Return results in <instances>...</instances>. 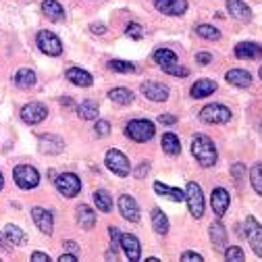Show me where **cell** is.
<instances>
[{
  "mask_svg": "<svg viewBox=\"0 0 262 262\" xmlns=\"http://www.w3.org/2000/svg\"><path fill=\"white\" fill-rule=\"evenodd\" d=\"M191 152H193V158L200 162V167L204 169H210L216 165V146L212 144V140L204 134H195V138L191 140Z\"/></svg>",
  "mask_w": 262,
  "mask_h": 262,
  "instance_id": "1",
  "label": "cell"
},
{
  "mask_svg": "<svg viewBox=\"0 0 262 262\" xmlns=\"http://www.w3.org/2000/svg\"><path fill=\"white\" fill-rule=\"evenodd\" d=\"M154 62L158 64V67H162L165 73H169L173 77H187L189 75V69L179 67L177 64V54L171 48H158L154 52Z\"/></svg>",
  "mask_w": 262,
  "mask_h": 262,
  "instance_id": "2",
  "label": "cell"
},
{
  "mask_svg": "<svg viewBox=\"0 0 262 262\" xmlns=\"http://www.w3.org/2000/svg\"><path fill=\"white\" fill-rule=\"evenodd\" d=\"M125 134H127L129 140H134L138 144L150 142L152 136H154V123H150L148 119H136L125 127Z\"/></svg>",
  "mask_w": 262,
  "mask_h": 262,
  "instance_id": "3",
  "label": "cell"
},
{
  "mask_svg": "<svg viewBox=\"0 0 262 262\" xmlns=\"http://www.w3.org/2000/svg\"><path fill=\"white\" fill-rule=\"evenodd\" d=\"M185 202H187L189 214L193 219H202V214H204V193H202V187L195 181H189L187 187H185Z\"/></svg>",
  "mask_w": 262,
  "mask_h": 262,
  "instance_id": "4",
  "label": "cell"
},
{
  "mask_svg": "<svg viewBox=\"0 0 262 262\" xmlns=\"http://www.w3.org/2000/svg\"><path fill=\"white\" fill-rule=\"evenodd\" d=\"M242 237H246L248 244L252 246L254 254L258 258H262V225L254 216H248L244 221V235Z\"/></svg>",
  "mask_w": 262,
  "mask_h": 262,
  "instance_id": "5",
  "label": "cell"
},
{
  "mask_svg": "<svg viewBox=\"0 0 262 262\" xmlns=\"http://www.w3.org/2000/svg\"><path fill=\"white\" fill-rule=\"evenodd\" d=\"M104 162H106V169H108V171H113V173H115V175H119V177H127V175L131 173L129 158H127L121 150H108V152H106Z\"/></svg>",
  "mask_w": 262,
  "mask_h": 262,
  "instance_id": "6",
  "label": "cell"
},
{
  "mask_svg": "<svg viewBox=\"0 0 262 262\" xmlns=\"http://www.w3.org/2000/svg\"><path fill=\"white\" fill-rule=\"evenodd\" d=\"M13 175H15V183H17L21 189H34V187H38V183H40V173H38L34 167H29V165H19V167H15Z\"/></svg>",
  "mask_w": 262,
  "mask_h": 262,
  "instance_id": "7",
  "label": "cell"
},
{
  "mask_svg": "<svg viewBox=\"0 0 262 262\" xmlns=\"http://www.w3.org/2000/svg\"><path fill=\"white\" fill-rule=\"evenodd\" d=\"M54 185H56V189L64 195V198H75V195L81 191V181H79V177L73 175V173H62V175H58V177L54 179Z\"/></svg>",
  "mask_w": 262,
  "mask_h": 262,
  "instance_id": "8",
  "label": "cell"
},
{
  "mask_svg": "<svg viewBox=\"0 0 262 262\" xmlns=\"http://www.w3.org/2000/svg\"><path fill=\"white\" fill-rule=\"evenodd\" d=\"M200 119L204 123H210V125H223L231 119V111L223 104H208L200 111Z\"/></svg>",
  "mask_w": 262,
  "mask_h": 262,
  "instance_id": "9",
  "label": "cell"
},
{
  "mask_svg": "<svg viewBox=\"0 0 262 262\" xmlns=\"http://www.w3.org/2000/svg\"><path fill=\"white\" fill-rule=\"evenodd\" d=\"M36 42H38V48H40L44 54H48V56H58V54H62V42H60V38H58L56 34H52V31H40L38 38H36Z\"/></svg>",
  "mask_w": 262,
  "mask_h": 262,
  "instance_id": "10",
  "label": "cell"
},
{
  "mask_svg": "<svg viewBox=\"0 0 262 262\" xmlns=\"http://www.w3.org/2000/svg\"><path fill=\"white\" fill-rule=\"evenodd\" d=\"M48 117V108L42 102H29L21 108V119L27 125H38Z\"/></svg>",
  "mask_w": 262,
  "mask_h": 262,
  "instance_id": "11",
  "label": "cell"
},
{
  "mask_svg": "<svg viewBox=\"0 0 262 262\" xmlns=\"http://www.w3.org/2000/svg\"><path fill=\"white\" fill-rule=\"evenodd\" d=\"M31 219H34L36 227L40 229V231L44 235H52V229H54V219H52V212L46 210V208H31Z\"/></svg>",
  "mask_w": 262,
  "mask_h": 262,
  "instance_id": "12",
  "label": "cell"
},
{
  "mask_svg": "<svg viewBox=\"0 0 262 262\" xmlns=\"http://www.w3.org/2000/svg\"><path fill=\"white\" fill-rule=\"evenodd\" d=\"M140 90H142V94L148 98V100H152V102H165L169 98L167 85H162L158 81H144Z\"/></svg>",
  "mask_w": 262,
  "mask_h": 262,
  "instance_id": "13",
  "label": "cell"
},
{
  "mask_svg": "<svg viewBox=\"0 0 262 262\" xmlns=\"http://www.w3.org/2000/svg\"><path fill=\"white\" fill-rule=\"evenodd\" d=\"M121 250L125 252L127 260H131V262H138L142 258V246H140L138 237L131 233H121Z\"/></svg>",
  "mask_w": 262,
  "mask_h": 262,
  "instance_id": "14",
  "label": "cell"
},
{
  "mask_svg": "<svg viewBox=\"0 0 262 262\" xmlns=\"http://www.w3.org/2000/svg\"><path fill=\"white\" fill-rule=\"evenodd\" d=\"M156 11H160L162 15L169 17H179L187 11V3L185 0H154Z\"/></svg>",
  "mask_w": 262,
  "mask_h": 262,
  "instance_id": "15",
  "label": "cell"
},
{
  "mask_svg": "<svg viewBox=\"0 0 262 262\" xmlns=\"http://www.w3.org/2000/svg\"><path fill=\"white\" fill-rule=\"evenodd\" d=\"M119 210H121L123 219H127V221H131V223H138V221H140V206H138V202L131 198V195H127V193H123L121 198H119Z\"/></svg>",
  "mask_w": 262,
  "mask_h": 262,
  "instance_id": "16",
  "label": "cell"
},
{
  "mask_svg": "<svg viewBox=\"0 0 262 262\" xmlns=\"http://www.w3.org/2000/svg\"><path fill=\"white\" fill-rule=\"evenodd\" d=\"M38 144H40V152L52 154V156L54 154H60L62 148H64V142L58 136H54V134H42L40 140H38Z\"/></svg>",
  "mask_w": 262,
  "mask_h": 262,
  "instance_id": "17",
  "label": "cell"
},
{
  "mask_svg": "<svg viewBox=\"0 0 262 262\" xmlns=\"http://www.w3.org/2000/svg\"><path fill=\"white\" fill-rule=\"evenodd\" d=\"M227 11L237 21H244V23L252 21V11H250V7H246V3H242V0H227Z\"/></svg>",
  "mask_w": 262,
  "mask_h": 262,
  "instance_id": "18",
  "label": "cell"
},
{
  "mask_svg": "<svg viewBox=\"0 0 262 262\" xmlns=\"http://www.w3.org/2000/svg\"><path fill=\"white\" fill-rule=\"evenodd\" d=\"M229 202H231V198H229V191H227V189L216 187V189L212 191V210H214V214H216L219 219L227 212Z\"/></svg>",
  "mask_w": 262,
  "mask_h": 262,
  "instance_id": "19",
  "label": "cell"
},
{
  "mask_svg": "<svg viewBox=\"0 0 262 262\" xmlns=\"http://www.w3.org/2000/svg\"><path fill=\"white\" fill-rule=\"evenodd\" d=\"M214 92H216V81H212V79H198L191 85L189 96L195 98V100H200V98H206V96H210Z\"/></svg>",
  "mask_w": 262,
  "mask_h": 262,
  "instance_id": "20",
  "label": "cell"
},
{
  "mask_svg": "<svg viewBox=\"0 0 262 262\" xmlns=\"http://www.w3.org/2000/svg\"><path fill=\"white\" fill-rule=\"evenodd\" d=\"M64 77H67L73 85H79V88H90V85L94 83V77H92L85 69H79V67H71V69H67Z\"/></svg>",
  "mask_w": 262,
  "mask_h": 262,
  "instance_id": "21",
  "label": "cell"
},
{
  "mask_svg": "<svg viewBox=\"0 0 262 262\" xmlns=\"http://www.w3.org/2000/svg\"><path fill=\"white\" fill-rule=\"evenodd\" d=\"M154 191L158 195H165V198H169L171 202H183L185 200V191H181L179 187H171V185L162 183V181H154Z\"/></svg>",
  "mask_w": 262,
  "mask_h": 262,
  "instance_id": "22",
  "label": "cell"
},
{
  "mask_svg": "<svg viewBox=\"0 0 262 262\" xmlns=\"http://www.w3.org/2000/svg\"><path fill=\"white\" fill-rule=\"evenodd\" d=\"M235 56L237 58H246V60H252V58H258L262 54V46L254 44V42H242L233 48Z\"/></svg>",
  "mask_w": 262,
  "mask_h": 262,
  "instance_id": "23",
  "label": "cell"
},
{
  "mask_svg": "<svg viewBox=\"0 0 262 262\" xmlns=\"http://www.w3.org/2000/svg\"><path fill=\"white\" fill-rule=\"evenodd\" d=\"M225 79L231 83V85H235V88H248V85H252V75L246 69H231V71H227Z\"/></svg>",
  "mask_w": 262,
  "mask_h": 262,
  "instance_id": "24",
  "label": "cell"
},
{
  "mask_svg": "<svg viewBox=\"0 0 262 262\" xmlns=\"http://www.w3.org/2000/svg\"><path fill=\"white\" fill-rule=\"evenodd\" d=\"M42 11L50 21H62L64 19V11L58 0H42Z\"/></svg>",
  "mask_w": 262,
  "mask_h": 262,
  "instance_id": "25",
  "label": "cell"
},
{
  "mask_svg": "<svg viewBox=\"0 0 262 262\" xmlns=\"http://www.w3.org/2000/svg\"><path fill=\"white\" fill-rule=\"evenodd\" d=\"M152 227H154V231L158 235H167L169 233V219H167V214L162 212L160 208L152 210Z\"/></svg>",
  "mask_w": 262,
  "mask_h": 262,
  "instance_id": "26",
  "label": "cell"
},
{
  "mask_svg": "<svg viewBox=\"0 0 262 262\" xmlns=\"http://www.w3.org/2000/svg\"><path fill=\"white\" fill-rule=\"evenodd\" d=\"M160 146H162V150H165L169 156H177V154L181 152V142H179V138H177L175 134H171V131L162 136Z\"/></svg>",
  "mask_w": 262,
  "mask_h": 262,
  "instance_id": "27",
  "label": "cell"
},
{
  "mask_svg": "<svg viewBox=\"0 0 262 262\" xmlns=\"http://www.w3.org/2000/svg\"><path fill=\"white\" fill-rule=\"evenodd\" d=\"M94 204H96L98 210L111 212L113 210V198H111V193L106 189H96L94 191Z\"/></svg>",
  "mask_w": 262,
  "mask_h": 262,
  "instance_id": "28",
  "label": "cell"
},
{
  "mask_svg": "<svg viewBox=\"0 0 262 262\" xmlns=\"http://www.w3.org/2000/svg\"><path fill=\"white\" fill-rule=\"evenodd\" d=\"M75 111H77L79 119H83V121H94V119H98V113H100V108H98V104H96L94 100L81 102Z\"/></svg>",
  "mask_w": 262,
  "mask_h": 262,
  "instance_id": "29",
  "label": "cell"
},
{
  "mask_svg": "<svg viewBox=\"0 0 262 262\" xmlns=\"http://www.w3.org/2000/svg\"><path fill=\"white\" fill-rule=\"evenodd\" d=\"M36 83V73L31 69H19L17 75H15V85L21 88V90H27Z\"/></svg>",
  "mask_w": 262,
  "mask_h": 262,
  "instance_id": "30",
  "label": "cell"
},
{
  "mask_svg": "<svg viewBox=\"0 0 262 262\" xmlns=\"http://www.w3.org/2000/svg\"><path fill=\"white\" fill-rule=\"evenodd\" d=\"M108 98L117 104H131L134 102V92L125 90V88H115V90L108 92Z\"/></svg>",
  "mask_w": 262,
  "mask_h": 262,
  "instance_id": "31",
  "label": "cell"
},
{
  "mask_svg": "<svg viewBox=\"0 0 262 262\" xmlns=\"http://www.w3.org/2000/svg\"><path fill=\"white\" fill-rule=\"evenodd\" d=\"M5 235H7V242L13 244V246H23V244L27 242L25 233L21 231L17 225H7V227H5Z\"/></svg>",
  "mask_w": 262,
  "mask_h": 262,
  "instance_id": "32",
  "label": "cell"
},
{
  "mask_svg": "<svg viewBox=\"0 0 262 262\" xmlns=\"http://www.w3.org/2000/svg\"><path fill=\"white\" fill-rule=\"evenodd\" d=\"M77 221H79V225H81L83 229H92V227L96 225V214H94V210H92L90 206L81 204V206L77 208Z\"/></svg>",
  "mask_w": 262,
  "mask_h": 262,
  "instance_id": "33",
  "label": "cell"
},
{
  "mask_svg": "<svg viewBox=\"0 0 262 262\" xmlns=\"http://www.w3.org/2000/svg\"><path fill=\"white\" fill-rule=\"evenodd\" d=\"M210 242H212V246H216V248H223V246L227 244V231H225V227H223L219 221L210 225Z\"/></svg>",
  "mask_w": 262,
  "mask_h": 262,
  "instance_id": "34",
  "label": "cell"
},
{
  "mask_svg": "<svg viewBox=\"0 0 262 262\" xmlns=\"http://www.w3.org/2000/svg\"><path fill=\"white\" fill-rule=\"evenodd\" d=\"M195 34H198L200 38H204V40H212V42L221 40V31L216 27H212V25H198Z\"/></svg>",
  "mask_w": 262,
  "mask_h": 262,
  "instance_id": "35",
  "label": "cell"
},
{
  "mask_svg": "<svg viewBox=\"0 0 262 262\" xmlns=\"http://www.w3.org/2000/svg\"><path fill=\"white\" fill-rule=\"evenodd\" d=\"M250 181H252L254 191L262 195V162H258V165L252 167V171H250Z\"/></svg>",
  "mask_w": 262,
  "mask_h": 262,
  "instance_id": "36",
  "label": "cell"
},
{
  "mask_svg": "<svg viewBox=\"0 0 262 262\" xmlns=\"http://www.w3.org/2000/svg\"><path fill=\"white\" fill-rule=\"evenodd\" d=\"M108 67L115 71V73H136V64L134 62H127V60H111Z\"/></svg>",
  "mask_w": 262,
  "mask_h": 262,
  "instance_id": "37",
  "label": "cell"
},
{
  "mask_svg": "<svg viewBox=\"0 0 262 262\" xmlns=\"http://www.w3.org/2000/svg\"><path fill=\"white\" fill-rule=\"evenodd\" d=\"M246 258V254H244V250L239 248V246H229L227 250H225V260H229V262H239V260H244Z\"/></svg>",
  "mask_w": 262,
  "mask_h": 262,
  "instance_id": "38",
  "label": "cell"
},
{
  "mask_svg": "<svg viewBox=\"0 0 262 262\" xmlns=\"http://www.w3.org/2000/svg\"><path fill=\"white\" fill-rule=\"evenodd\" d=\"M94 131H96V136H98V138H106V136L111 134V123H108L106 119H98Z\"/></svg>",
  "mask_w": 262,
  "mask_h": 262,
  "instance_id": "39",
  "label": "cell"
},
{
  "mask_svg": "<svg viewBox=\"0 0 262 262\" xmlns=\"http://www.w3.org/2000/svg\"><path fill=\"white\" fill-rule=\"evenodd\" d=\"M142 34H144V31H142V25H138V23H129L127 25V36L131 38V40H142Z\"/></svg>",
  "mask_w": 262,
  "mask_h": 262,
  "instance_id": "40",
  "label": "cell"
},
{
  "mask_svg": "<svg viewBox=\"0 0 262 262\" xmlns=\"http://www.w3.org/2000/svg\"><path fill=\"white\" fill-rule=\"evenodd\" d=\"M108 233H111V246H113V252H115L121 246V231H119L117 227H111Z\"/></svg>",
  "mask_w": 262,
  "mask_h": 262,
  "instance_id": "41",
  "label": "cell"
},
{
  "mask_svg": "<svg viewBox=\"0 0 262 262\" xmlns=\"http://www.w3.org/2000/svg\"><path fill=\"white\" fill-rule=\"evenodd\" d=\"M231 175H233V179H235L237 183H242V179H244V175H246V167L237 162V165L231 169Z\"/></svg>",
  "mask_w": 262,
  "mask_h": 262,
  "instance_id": "42",
  "label": "cell"
},
{
  "mask_svg": "<svg viewBox=\"0 0 262 262\" xmlns=\"http://www.w3.org/2000/svg\"><path fill=\"white\" fill-rule=\"evenodd\" d=\"M202 262V256L200 254H195V252H191V250H187V252H183L181 254V262Z\"/></svg>",
  "mask_w": 262,
  "mask_h": 262,
  "instance_id": "43",
  "label": "cell"
},
{
  "mask_svg": "<svg viewBox=\"0 0 262 262\" xmlns=\"http://www.w3.org/2000/svg\"><path fill=\"white\" fill-rule=\"evenodd\" d=\"M148 171H150V162H140L138 169L134 171V175H136L138 179H142V177H146V175H148Z\"/></svg>",
  "mask_w": 262,
  "mask_h": 262,
  "instance_id": "44",
  "label": "cell"
},
{
  "mask_svg": "<svg viewBox=\"0 0 262 262\" xmlns=\"http://www.w3.org/2000/svg\"><path fill=\"white\" fill-rule=\"evenodd\" d=\"M158 123H162V125H175L177 123V117L171 115V113H165V115L158 117Z\"/></svg>",
  "mask_w": 262,
  "mask_h": 262,
  "instance_id": "45",
  "label": "cell"
},
{
  "mask_svg": "<svg viewBox=\"0 0 262 262\" xmlns=\"http://www.w3.org/2000/svg\"><path fill=\"white\" fill-rule=\"evenodd\" d=\"M195 60H198L200 64H208L212 60V54L210 52H198V54H195Z\"/></svg>",
  "mask_w": 262,
  "mask_h": 262,
  "instance_id": "46",
  "label": "cell"
},
{
  "mask_svg": "<svg viewBox=\"0 0 262 262\" xmlns=\"http://www.w3.org/2000/svg\"><path fill=\"white\" fill-rule=\"evenodd\" d=\"M48 260H50V256L44 254V252H34L31 254V262H48Z\"/></svg>",
  "mask_w": 262,
  "mask_h": 262,
  "instance_id": "47",
  "label": "cell"
},
{
  "mask_svg": "<svg viewBox=\"0 0 262 262\" xmlns=\"http://www.w3.org/2000/svg\"><path fill=\"white\" fill-rule=\"evenodd\" d=\"M90 29L94 31V34H98V36H104V34H106V27H104L102 23H92Z\"/></svg>",
  "mask_w": 262,
  "mask_h": 262,
  "instance_id": "48",
  "label": "cell"
},
{
  "mask_svg": "<svg viewBox=\"0 0 262 262\" xmlns=\"http://www.w3.org/2000/svg\"><path fill=\"white\" fill-rule=\"evenodd\" d=\"M64 250H69L71 254H77L79 256V246L75 242H64Z\"/></svg>",
  "mask_w": 262,
  "mask_h": 262,
  "instance_id": "49",
  "label": "cell"
},
{
  "mask_svg": "<svg viewBox=\"0 0 262 262\" xmlns=\"http://www.w3.org/2000/svg\"><path fill=\"white\" fill-rule=\"evenodd\" d=\"M77 260H79L77 254H62V256L58 258V262H77Z\"/></svg>",
  "mask_w": 262,
  "mask_h": 262,
  "instance_id": "50",
  "label": "cell"
},
{
  "mask_svg": "<svg viewBox=\"0 0 262 262\" xmlns=\"http://www.w3.org/2000/svg\"><path fill=\"white\" fill-rule=\"evenodd\" d=\"M60 104H62L64 108H71V106H73V100H71V98L67 96V98H62V100H60Z\"/></svg>",
  "mask_w": 262,
  "mask_h": 262,
  "instance_id": "51",
  "label": "cell"
},
{
  "mask_svg": "<svg viewBox=\"0 0 262 262\" xmlns=\"http://www.w3.org/2000/svg\"><path fill=\"white\" fill-rule=\"evenodd\" d=\"M3 185H5V177H3V173H0V189H3Z\"/></svg>",
  "mask_w": 262,
  "mask_h": 262,
  "instance_id": "52",
  "label": "cell"
},
{
  "mask_svg": "<svg viewBox=\"0 0 262 262\" xmlns=\"http://www.w3.org/2000/svg\"><path fill=\"white\" fill-rule=\"evenodd\" d=\"M0 246H5V239H3V235H0Z\"/></svg>",
  "mask_w": 262,
  "mask_h": 262,
  "instance_id": "53",
  "label": "cell"
},
{
  "mask_svg": "<svg viewBox=\"0 0 262 262\" xmlns=\"http://www.w3.org/2000/svg\"><path fill=\"white\" fill-rule=\"evenodd\" d=\"M260 79H262V67H260Z\"/></svg>",
  "mask_w": 262,
  "mask_h": 262,
  "instance_id": "54",
  "label": "cell"
}]
</instances>
